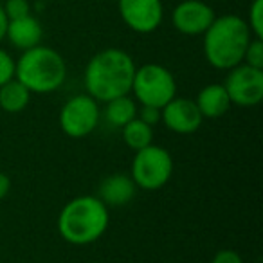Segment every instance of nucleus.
<instances>
[{
	"label": "nucleus",
	"mask_w": 263,
	"mask_h": 263,
	"mask_svg": "<svg viewBox=\"0 0 263 263\" xmlns=\"http://www.w3.org/2000/svg\"><path fill=\"white\" fill-rule=\"evenodd\" d=\"M204 56L216 70H231L243 62L245 49L252 40L247 22L238 15L216 16L204 34Z\"/></svg>",
	"instance_id": "obj_3"
},
{
	"label": "nucleus",
	"mask_w": 263,
	"mask_h": 263,
	"mask_svg": "<svg viewBox=\"0 0 263 263\" xmlns=\"http://www.w3.org/2000/svg\"><path fill=\"white\" fill-rule=\"evenodd\" d=\"M31 92L16 78L0 87V108L8 114H18L27 108L31 101Z\"/></svg>",
	"instance_id": "obj_15"
},
{
	"label": "nucleus",
	"mask_w": 263,
	"mask_h": 263,
	"mask_svg": "<svg viewBox=\"0 0 263 263\" xmlns=\"http://www.w3.org/2000/svg\"><path fill=\"white\" fill-rule=\"evenodd\" d=\"M4 13L8 16V20H16L22 18V16L33 15L31 13V2L29 0H6L4 4Z\"/></svg>",
	"instance_id": "obj_20"
},
{
	"label": "nucleus",
	"mask_w": 263,
	"mask_h": 263,
	"mask_svg": "<svg viewBox=\"0 0 263 263\" xmlns=\"http://www.w3.org/2000/svg\"><path fill=\"white\" fill-rule=\"evenodd\" d=\"M108 208L94 195H80L69 200L58 215V233L70 245H90L106 233Z\"/></svg>",
	"instance_id": "obj_2"
},
{
	"label": "nucleus",
	"mask_w": 263,
	"mask_h": 263,
	"mask_svg": "<svg viewBox=\"0 0 263 263\" xmlns=\"http://www.w3.org/2000/svg\"><path fill=\"white\" fill-rule=\"evenodd\" d=\"M101 119L99 101L88 94L72 96L60 110V128L70 139H85L98 128Z\"/></svg>",
	"instance_id": "obj_7"
},
{
	"label": "nucleus",
	"mask_w": 263,
	"mask_h": 263,
	"mask_svg": "<svg viewBox=\"0 0 263 263\" xmlns=\"http://www.w3.org/2000/svg\"><path fill=\"white\" fill-rule=\"evenodd\" d=\"M137 193L136 182L132 180L130 175L126 173H114L108 175L106 179H103V182L99 184L98 197L103 200V204L106 208H121L126 205L128 202L134 200Z\"/></svg>",
	"instance_id": "obj_13"
},
{
	"label": "nucleus",
	"mask_w": 263,
	"mask_h": 263,
	"mask_svg": "<svg viewBox=\"0 0 263 263\" xmlns=\"http://www.w3.org/2000/svg\"><path fill=\"white\" fill-rule=\"evenodd\" d=\"M132 92L141 106L162 108L177 96V80L161 63H144L136 69Z\"/></svg>",
	"instance_id": "obj_5"
},
{
	"label": "nucleus",
	"mask_w": 263,
	"mask_h": 263,
	"mask_svg": "<svg viewBox=\"0 0 263 263\" xmlns=\"http://www.w3.org/2000/svg\"><path fill=\"white\" fill-rule=\"evenodd\" d=\"M245 22H247L252 36L263 40V0H252L251 6H249V16Z\"/></svg>",
	"instance_id": "obj_18"
},
{
	"label": "nucleus",
	"mask_w": 263,
	"mask_h": 263,
	"mask_svg": "<svg viewBox=\"0 0 263 263\" xmlns=\"http://www.w3.org/2000/svg\"><path fill=\"white\" fill-rule=\"evenodd\" d=\"M121 137L130 150H143L154 143V126L136 117L121 128Z\"/></svg>",
	"instance_id": "obj_17"
},
{
	"label": "nucleus",
	"mask_w": 263,
	"mask_h": 263,
	"mask_svg": "<svg viewBox=\"0 0 263 263\" xmlns=\"http://www.w3.org/2000/svg\"><path fill=\"white\" fill-rule=\"evenodd\" d=\"M9 190H11V179L6 173L0 172V200H4L8 197Z\"/></svg>",
	"instance_id": "obj_24"
},
{
	"label": "nucleus",
	"mask_w": 263,
	"mask_h": 263,
	"mask_svg": "<svg viewBox=\"0 0 263 263\" xmlns=\"http://www.w3.org/2000/svg\"><path fill=\"white\" fill-rule=\"evenodd\" d=\"M137 117V101L130 94L119 96L105 103V119L110 126L123 128L126 123Z\"/></svg>",
	"instance_id": "obj_16"
},
{
	"label": "nucleus",
	"mask_w": 263,
	"mask_h": 263,
	"mask_svg": "<svg viewBox=\"0 0 263 263\" xmlns=\"http://www.w3.org/2000/svg\"><path fill=\"white\" fill-rule=\"evenodd\" d=\"M245 65L254 67V69H263V40L261 38H252L245 49L243 62Z\"/></svg>",
	"instance_id": "obj_19"
},
{
	"label": "nucleus",
	"mask_w": 263,
	"mask_h": 263,
	"mask_svg": "<svg viewBox=\"0 0 263 263\" xmlns=\"http://www.w3.org/2000/svg\"><path fill=\"white\" fill-rule=\"evenodd\" d=\"M215 18V9L202 0H182L172 11L173 27L186 36L204 34Z\"/></svg>",
	"instance_id": "obj_10"
},
{
	"label": "nucleus",
	"mask_w": 263,
	"mask_h": 263,
	"mask_svg": "<svg viewBox=\"0 0 263 263\" xmlns=\"http://www.w3.org/2000/svg\"><path fill=\"white\" fill-rule=\"evenodd\" d=\"M173 175V157L166 148L152 143L150 146L137 150L130 168V177L137 187L157 191L170 182Z\"/></svg>",
	"instance_id": "obj_6"
},
{
	"label": "nucleus",
	"mask_w": 263,
	"mask_h": 263,
	"mask_svg": "<svg viewBox=\"0 0 263 263\" xmlns=\"http://www.w3.org/2000/svg\"><path fill=\"white\" fill-rule=\"evenodd\" d=\"M161 119L170 132L179 136H190L200 128L204 117L193 99L175 96L161 108Z\"/></svg>",
	"instance_id": "obj_11"
},
{
	"label": "nucleus",
	"mask_w": 263,
	"mask_h": 263,
	"mask_svg": "<svg viewBox=\"0 0 263 263\" xmlns=\"http://www.w3.org/2000/svg\"><path fill=\"white\" fill-rule=\"evenodd\" d=\"M15 63L16 60L0 47V87L15 78Z\"/></svg>",
	"instance_id": "obj_21"
},
{
	"label": "nucleus",
	"mask_w": 263,
	"mask_h": 263,
	"mask_svg": "<svg viewBox=\"0 0 263 263\" xmlns=\"http://www.w3.org/2000/svg\"><path fill=\"white\" fill-rule=\"evenodd\" d=\"M117 11L128 29L139 34H150L164 20L162 0H119Z\"/></svg>",
	"instance_id": "obj_9"
},
{
	"label": "nucleus",
	"mask_w": 263,
	"mask_h": 263,
	"mask_svg": "<svg viewBox=\"0 0 263 263\" xmlns=\"http://www.w3.org/2000/svg\"><path fill=\"white\" fill-rule=\"evenodd\" d=\"M211 263H243V259L233 249H222V251H218L213 256Z\"/></svg>",
	"instance_id": "obj_23"
},
{
	"label": "nucleus",
	"mask_w": 263,
	"mask_h": 263,
	"mask_svg": "<svg viewBox=\"0 0 263 263\" xmlns=\"http://www.w3.org/2000/svg\"><path fill=\"white\" fill-rule=\"evenodd\" d=\"M223 87L233 105L241 108L258 106L263 99V69H254L240 63L227 70Z\"/></svg>",
	"instance_id": "obj_8"
},
{
	"label": "nucleus",
	"mask_w": 263,
	"mask_h": 263,
	"mask_svg": "<svg viewBox=\"0 0 263 263\" xmlns=\"http://www.w3.org/2000/svg\"><path fill=\"white\" fill-rule=\"evenodd\" d=\"M6 29H8V16L4 13V6L0 2V42L6 38Z\"/></svg>",
	"instance_id": "obj_25"
},
{
	"label": "nucleus",
	"mask_w": 263,
	"mask_h": 263,
	"mask_svg": "<svg viewBox=\"0 0 263 263\" xmlns=\"http://www.w3.org/2000/svg\"><path fill=\"white\" fill-rule=\"evenodd\" d=\"M195 103H197L198 110H200L204 119H216V117H222L223 114H227V110L233 106L223 83L205 85V87L198 92Z\"/></svg>",
	"instance_id": "obj_14"
},
{
	"label": "nucleus",
	"mask_w": 263,
	"mask_h": 263,
	"mask_svg": "<svg viewBox=\"0 0 263 263\" xmlns=\"http://www.w3.org/2000/svg\"><path fill=\"white\" fill-rule=\"evenodd\" d=\"M136 69V62L126 51L116 47L103 49L96 52L85 67V94L103 103L132 94Z\"/></svg>",
	"instance_id": "obj_1"
},
{
	"label": "nucleus",
	"mask_w": 263,
	"mask_h": 263,
	"mask_svg": "<svg viewBox=\"0 0 263 263\" xmlns=\"http://www.w3.org/2000/svg\"><path fill=\"white\" fill-rule=\"evenodd\" d=\"M8 42L18 51H27L42 44L44 38V27L40 20L33 15L22 16L16 20H8V29H6Z\"/></svg>",
	"instance_id": "obj_12"
},
{
	"label": "nucleus",
	"mask_w": 263,
	"mask_h": 263,
	"mask_svg": "<svg viewBox=\"0 0 263 263\" xmlns=\"http://www.w3.org/2000/svg\"><path fill=\"white\" fill-rule=\"evenodd\" d=\"M137 117L141 121H144L150 126H155V124L161 121V108H155V106H141L137 108Z\"/></svg>",
	"instance_id": "obj_22"
},
{
	"label": "nucleus",
	"mask_w": 263,
	"mask_h": 263,
	"mask_svg": "<svg viewBox=\"0 0 263 263\" xmlns=\"http://www.w3.org/2000/svg\"><path fill=\"white\" fill-rule=\"evenodd\" d=\"M15 78L31 94H51L65 83L67 63L56 49L40 44L22 51L15 63Z\"/></svg>",
	"instance_id": "obj_4"
}]
</instances>
